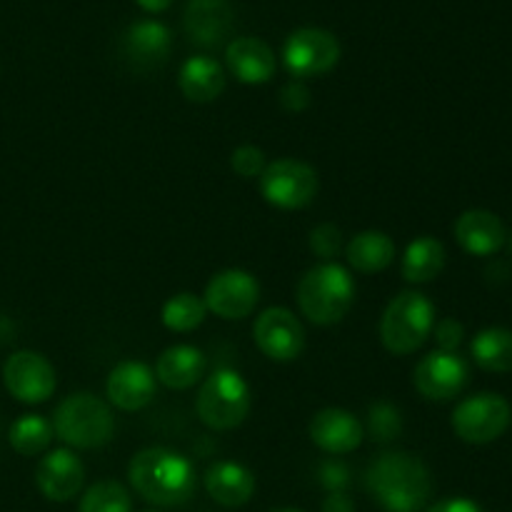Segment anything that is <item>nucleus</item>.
Listing matches in <instances>:
<instances>
[{"label":"nucleus","instance_id":"10","mask_svg":"<svg viewBox=\"0 0 512 512\" xmlns=\"http://www.w3.org/2000/svg\"><path fill=\"white\" fill-rule=\"evenodd\" d=\"M3 383L15 400L25 405H38L53 398L58 378L45 355L35 350H18L5 360Z\"/></svg>","mask_w":512,"mask_h":512},{"label":"nucleus","instance_id":"9","mask_svg":"<svg viewBox=\"0 0 512 512\" xmlns=\"http://www.w3.org/2000/svg\"><path fill=\"white\" fill-rule=\"evenodd\" d=\"M340 60V43L323 28H300L283 45V63L295 80L330 73Z\"/></svg>","mask_w":512,"mask_h":512},{"label":"nucleus","instance_id":"12","mask_svg":"<svg viewBox=\"0 0 512 512\" xmlns=\"http://www.w3.org/2000/svg\"><path fill=\"white\" fill-rule=\"evenodd\" d=\"M255 345L275 363H293L305 348L303 323L288 308H268L253 325Z\"/></svg>","mask_w":512,"mask_h":512},{"label":"nucleus","instance_id":"36","mask_svg":"<svg viewBox=\"0 0 512 512\" xmlns=\"http://www.w3.org/2000/svg\"><path fill=\"white\" fill-rule=\"evenodd\" d=\"M428 512H485V510L470 498H448L435 503L433 508H428Z\"/></svg>","mask_w":512,"mask_h":512},{"label":"nucleus","instance_id":"6","mask_svg":"<svg viewBox=\"0 0 512 512\" xmlns=\"http://www.w3.org/2000/svg\"><path fill=\"white\" fill-rule=\"evenodd\" d=\"M200 423L210 430H233L248 418L250 388L233 368H218L205 378L195 398Z\"/></svg>","mask_w":512,"mask_h":512},{"label":"nucleus","instance_id":"31","mask_svg":"<svg viewBox=\"0 0 512 512\" xmlns=\"http://www.w3.org/2000/svg\"><path fill=\"white\" fill-rule=\"evenodd\" d=\"M230 165H233L240 178H260L268 160H265L263 150L255 148V145H240L230 155Z\"/></svg>","mask_w":512,"mask_h":512},{"label":"nucleus","instance_id":"40","mask_svg":"<svg viewBox=\"0 0 512 512\" xmlns=\"http://www.w3.org/2000/svg\"><path fill=\"white\" fill-rule=\"evenodd\" d=\"M145 512H155V510H145Z\"/></svg>","mask_w":512,"mask_h":512},{"label":"nucleus","instance_id":"33","mask_svg":"<svg viewBox=\"0 0 512 512\" xmlns=\"http://www.w3.org/2000/svg\"><path fill=\"white\" fill-rule=\"evenodd\" d=\"M318 478H320V485H323L328 493H345V488L350 485V470L345 463L330 458L320 463Z\"/></svg>","mask_w":512,"mask_h":512},{"label":"nucleus","instance_id":"14","mask_svg":"<svg viewBox=\"0 0 512 512\" xmlns=\"http://www.w3.org/2000/svg\"><path fill=\"white\" fill-rule=\"evenodd\" d=\"M85 468L70 448L50 450L35 468V485L53 503H68L83 490Z\"/></svg>","mask_w":512,"mask_h":512},{"label":"nucleus","instance_id":"35","mask_svg":"<svg viewBox=\"0 0 512 512\" xmlns=\"http://www.w3.org/2000/svg\"><path fill=\"white\" fill-rule=\"evenodd\" d=\"M280 105H283L288 113H300L310 105V90L305 88L303 80H290L288 85H283L280 90Z\"/></svg>","mask_w":512,"mask_h":512},{"label":"nucleus","instance_id":"7","mask_svg":"<svg viewBox=\"0 0 512 512\" xmlns=\"http://www.w3.org/2000/svg\"><path fill=\"white\" fill-rule=\"evenodd\" d=\"M258 180L263 198L280 210L308 208L320 188L315 168L295 158L273 160Z\"/></svg>","mask_w":512,"mask_h":512},{"label":"nucleus","instance_id":"37","mask_svg":"<svg viewBox=\"0 0 512 512\" xmlns=\"http://www.w3.org/2000/svg\"><path fill=\"white\" fill-rule=\"evenodd\" d=\"M320 512H355V503L348 493H328Z\"/></svg>","mask_w":512,"mask_h":512},{"label":"nucleus","instance_id":"30","mask_svg":"<svg viewBox=\"0 0 512 512\" xmlns=\"http://www.w3.org/2000/svg\"><path fill=\"white\" fill-rule=\"evenodd\" d=\"M368 433L375 443H393L403 433V415L388 400L370 405L368 408Z\"/></svg>","mask_w":512,"mask_h":512},{"label":"nucleus","instance_id":"34","mask_svg":"<svg viewBox=\"0 0 512 512\" xmlns=\"http://www.w3.org/2000/svg\"><path fill=\"white\" fill-rule=\"evenodd\" d=\"M435 340H438V350H448V353H458L460 343L465 338V328L460 320L443 318L435 323Z\"/></svg>","mask_w":512,"mask_h":512},{"label":"nucleus","instance_id":"22","mask_svg":"<svg viewBox=\"0 0 512 512\" xmlns=\"http://www.w3.org/2000/svg\"><path fill=\"white\" fill-rule=\"evenodd\" d=\"M208 360L195 345H173L165 350L155 365V378L170 390H188L203 380Z\"/></svg>","mask_w":512,"mask_h":512},{"label":"nucleus","instance_id":"28","mask_svg":"<svg viewBox=\"0 0 512 512\" xmlns=\"http://www.w3.org/2000/svg\"><path fill=\"white\" fill-rule=\"evenodd\" d=\"M208 315L205 300L195 293H178L163 305V325L173 333H190V330L200 328Z\"/></svg>","mask_w":512,"mask_h":512},{"label":"nucleus","instance_id":"13","mask_svg":"<svg viewBox=\"0 0 512 512\" xmlns=\"http://www.w3.org/2000/svg\"><path fill=\"white\" fill-rule=\"evenodd\" d=\"M203 300L208 313H215L223 320H243L258 305L260 283L245 270H223L210 278Z\"/></svg>","mask_w":512,"mask_h":512},{"label":"nucleus","instance_id":"41","mask_svg":"<svg viewBox=\"0 0 512 512\" xmlns=\"http://www.w3.org/2000/svg\"><path fill=\"white\" fill-rule=\"evenodd\" d=\"M510 245H512V240H510Z\"/></svg>","mask_w":512,"mask_h":512},{"label":"nucleus","instance_id":"32","mask_svg":"<svg viewBox=\"0 0 512 512\" xmlns=\"http://www.w3.org/2000/svg\"><path fill=\"white\" fill-rule=\"evenodd\" d=\"M340 245H343V235H340V228H335L333 223L318 225L310 233V250L318 258H323L325 263H333L335 255L340 253Z\"/></svg>","mask_w":512,"mask_h":512},{"label":"nucleus","instance_id":"25","mask_svg":"<svg viewBox=\"0 0 512 512\" xmlns=\"http://www.w3.org/2000/svg\"><path fill=\"white\" fill-rule=\"evenodd\" d=\"M445 245L433 235H420L405 248L403 255V278L408 283H430L438 278L445 268Z\"/></svg>","mask_w":512,"mask_h":512},{"label":"nucleus","instance_id":"2","mask_svg":"<svg viewBox=\"0 0 512 512\" xmlns=\"http://www.w3.org/2000/svg\"><path fill=\"white\" fill-rule=\"evenodd\" d=\"M128 478L135 493L155 508H180L198 488L193 463L170 448L140 450L130 460Z\"/></svg>","mask_w":512,"mask_h":512},{"label":"nucleus","instance_id":"17","mask_svg":"<svg viewBox=\"0 0 512 512\" xmlns=\"http://www.w3.org/2000/svg\"><path fill=\"white\" fill-rule=\"evenodd\" d=\"M235 10L230 0H188L183 25L188 38L200 48H215L233 30Z\"/></svg>","mask_w":512,"mask_h":512},{"label":"nucleus","instance_id":"15","mask_svg":"<svg viewBox=\"0 0 512 512\" xmlns=\"http://www.w3.org/2000/svg\"><path fill=\"white\" fill-rule=\"evenodd\" d=\"M105 393L118 410H143L155 398V373L140 360H123L110 370Z\"/></svg>","mask_w":512,"mask_h":512},{"label":"nucleus","instance_id":"21","mask_svg":"<svg viewBox=\"0 0 512 512\" xmlns=\"http://www.w3.org/2000/svg\"><path fill=\"white\" fill-rule=\"evenodd\" d=\"M205 490L223 508H240L255 493V475L235 460H220L205 473Z\"/></svg>","mask_w":512,"mask_h":512},{"label":"nucleus","instance_id":"3","mask_svg":"<svg viewBox=\"0 0 512 512\" xmlns=\"http://www.w3.org/2000/svg\"><path fill=\"white\" fill-rule=\"evenodd\" d=\"M300 313L315 325H335L355 303L353 275L338 263H320L298 280Z\"/></svg>","mask_w":512,"mask_h":512},{"label":"nucleus","instance_id":"11","mask_svg":"<svg viewBox=\"0 0 512 512\" xmlns=\"http://www.w3.org/2000/svg\"><path fill=\"white\" fill-rule=\"evenodd\" d=\"M470 380V368L465 358L458 353H448V350H433L413 370L415 390L423 395L425 400H445L458 398L465 390Z\"/></svg>","mask_w":512,"mask_h":512},{"label":"nucleus","instance_id":"8","mask_svg":"<svg viewBox=\"0 0 512 512\" xmlns=\"http://www.w3.org/2000/svg\"><path fill=\"white\" fill-rule=\"evenodd\" d=\"M512 423V408L498 393H478L465 398L453 413V430L463 443H495Z\"/></svg>","mask_w":512,"mask_h":512},{"label":"nucleus","instance_id":"19","mask_svg":"<svg viewBox=\"0 0 512 512\" xmlns=\"http://www.w3.org/2000/svg\"><path fill=\"white\" fill-rule=\"evenodd\" d=\"M170 53V30L160 20H138L123 35V55L138 70L158 68Z\"/></svg>","mask_w":512,"mask_h":512},{"label":"nucleus","instance_id":"18","mask_svg":"<svg viewBox=\"0 0 512 512\" xmlns=\"http://www.w3.org/2000/svg\"><path fill=\"white\" fill-rule=\"evenodd\" d=\"M455 240L465 253L475 255V258H488L495 255L508 240V230L505 223L490 210H465L458 220H455Z\"/></svg>","mask_w":512,"mask_h":512},{"label":"nucleus","instance_id":"26","mask_svg":"<svg viewBox=\"0 0 512 512\" xmlns=\"http://www.w3.org/2000/svg\"><path fill=\"white\" fill-rule=\"evenodd\" d=\"M470 355L478 368L488 373H510L512 370V333L508 328H485L470 343Z\"/></svg>","mask_w":512,"mask_h":512},{"label":"nucleus","instance_id":"20","mask_svg":"<svg viewBox=\"0 0 512 512\" xmlns=\"http://www.w3.org/2000/svg\"><path fill=\"white\" fill-rule=\"evenodd\" d=\"M228 70L245 85H263L275 75V53L265 40L243 35L225 50Z\"/></svg>","mask_w":512,"mask_h":512},{"label":"nucleus","instance_id":"1","mask_svg":"<svg viewBox=\"0 0 512 512\" xmlns=\"http://www.w3.org/2000/svg\"><path fill=\"white\" fill-rule=\"evenodd\" d=\"M365 488L385 512H420L433 493V478L418 455L390 450L373 460Z\"/></svg>","mask_w":512,"mask_h":512},{"label":"nucleus","instance_id":"16","mask_svg":"<svg viewBox=\"0 0 512 512\" xmlns=\"http://www.w3.org/2000/svg\"><path fill=\"white\" fill-rule=\"evenodd\" d=\"M365 428L353 413L340 408H325L310 420V440L328 455H348L360 448Z\"/></svg>","mask_w":512,"mask_h":512},{"label":"nucleus","instance_id":"5","mask_svg":"<svg viewBox=\"0 0 512 512\" xmlns=\"http://www.w3.org/2000/svg\"><path fill=\"white\" fill-rule=\"evenodd\" d=\"M435 328V308L418 290L395 295L380 318V340L393 355H413Z\"/></svg>","mask_w":512,"mask_h":512},{"label":"nucleus","instance_id":"29","mask_svg":"<svg viewBox=\"0 0 512 512\" xmlns=\"http://www.w3.org/2000/svg\"><path fill=\"white\" fill-rule=\"evenodd\" d=\"M133 500L118 480H100L80 498L78 512H130Z\"/></svg>","mask_w":512,"mask_h":512},{"label":"nucleus","instance_id":"27","mask_svg":"<svg viewBox=\"0 0 512 512\" xmlns=\"http://www.w3.org/2000/svg\"><path fill=\"white\" fill-rule=\"evenodd\" d=\"M53 423L45 420L43 415H20L13 425H10V448L18 455L25 458H33L48 450V445L53 443Z\"/></svg>","mask_w":512,"mask_h":512},{"label":"nucleus","instance_id":"4","mask_svg":"<svg viewBox=\"0 0 512 512\" xmlns=\"http://www.w3.org/2000/svg\"><path fill=\"white\" fill-rule=\"evenodd\" d=\"M53 430L68 448H103L115 433L113 410L93 393H73L55 408Z\"/></svg>","mask_w":512,"mask_h":512},{"label":"nucleus","instance_id":"38","mask_svg":"<svg viewBox=\"0 0 512 512\" xmlns=\"http://www.w3.org/2000/svg\"><path fill=\"white\" fill-rule=\"evenodd\" d=\"M145 13H165L175 0H135Z\"/></svg>","mask_w":512,"mask_h":512},{"label":"nucleus","instance_id":"24","mask_svg":"<svg viewBox=\"0 0 512 512\" xmlns=\"http://www.w3.org/2000/svg\"><path fill=\"white\" fill-rule=\"evenodd\" d=\"M345 258L358 273H380L395 260V243L383 230H363L345 245Z\"/></svg>","mask_w":512,"mask_h":512},{"label":"nucleus","instance_id":"23","mask_svg":"<svg viewBox=\"0 0 512 512\" xmlns=\"http://www.w3.org/2000/svg\"><path fill=\"white\" fill-rule=\"evenodd\" d=\"M178 85L180 93L193 103H213L225 90V70L210 55H193L180 68Z\"/></svg>","mask_w":512,"mask_h":512},{"label":"nucleus","instance_id":"39","mask_svg":"<svg viewBox=\"0 0 512 512\" xmlns=\"http://www.w3.org/2000/svg\"><path fill=\"white\" fill-rule=\"evenodd\" d=\"M273 512H303V510H298V508H278V510H273Z\"/></svg>","mask_w":512,"mask_h":512}]
</instances>
